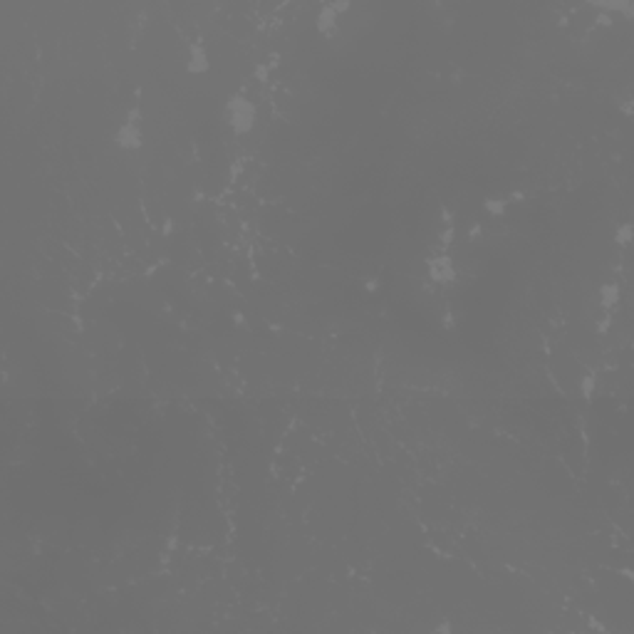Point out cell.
<instances>
[{
	"label": "cell",
	"mask_w": 634,
	"mask_h": 634,
	"mask_svg": "<svg viewBox=\"0 0 634 634\" xmlns=\"http://www.w3.org/2000/svg\"><path fill=\"white\" fill-rule=\"evenodd\" d=\"M171 228H174V223L166 218V221H164V230H161V233H164V236H171Z\"/></svg>",
	"instance_id": "obj_19"
},
{
	"label": "cell",
	"mask_w": 634,
	"mask_h": 634,
	"mask_svg": "<svg viewBox=\"0 0 634 634\" xmlns=\"http://www.w3.org/2000/svg\"><path fill=\"white\" fill-rule=\"evenodd\" d=\"M632 236H634L632 223H622V226L617 228V233H614V238H617L620 245H629V243H632Z\"/></svg>",
	"instance_id": "obj_10"
},
{
	"label": "cell",
	"mask_w": 634,
	"mask_h": 634,
	"mask_svg": "<svg viewBox=\"0 0 634 634\" xmlns=\"http://www.w3.org/2000/svg\"><path fill=\"white\" fill-rule=\"evenodd\" d=\"M186 70L191 74H206L211 70V60H208V52L201 43H194L188 47V60H186Z\"/></svg>",
	"instance_id": "obj_4"
},
{
	"label": "cell",
	"mask_w": 634,
	"mask_h": 634,
	"mask_svg": "<svg viewBox=\"0 0 634 634\" xmlns=\"http://www.w3.org/2000/svg\"><path fill=\"white\" fill-rule=\"evenodd\" d=\"M592 8L602 10L605 15L622 13L624 17H632V15H634V5L629 3V0H597V3H592Z\"/></svg>",
	"instance_id": "obj_6"
},
{
	"label": "cell",
	"mask_w": 634,
	"mask_h": 634,
	"mask_svg": "<svg viewBox=\"0 0 634 634\" xmlns=\"http://www.w3.org/2000/svg\"><path fill=\"white\" fill-rule=\"evenodd\" d=\"M429 278L434 282H453L456 280V268L449 255H438L429 260Z\"/></svg>",
	"instance_id": "obj_3"
},
{
	"label": "cell",
	"mask_w": 634,
	"mask_h": 634,
	"mask_svg": "<svg viewBox=\"0 0 634 634\" xmlns=\"http://www.w3.org/2000/svg\"><path fill=\"white\" fill-rule=\"evenodd\" d=\"M233 322H236V324H240V327L245 324V320H243V312H233Z\"/></svg>",
	"instance_id": "obj_18"
},
{
	"label": "cell",
	"mask_w": 634,
	"mask_h": 634,
	"mask_svg": "<svg viewBox=\"0 0 634 634\" xmlns=\"http://www.w3.org/2000/svg\"><path fill=\"white\" fill-rule=\"evenodd\" d=\"M525 201V194L523 191H513L510 196H508V203H523Z\"/></svg>",
	"instance_id": "obj_14"
},
{
	"label": "cell",
	"mask_w": 634,
	"mask_h": 634,
	"mask_svg": "<svg viewBox=\"0 0 634 634\" xmlns=\"http://www.w3.org/2000/svg\"><path fill=\"white\" fill-rule=\"evenodd\" d=\"M330 5L335 8V13H337V15H339V13H347V10L352 8V5H350L347 0H339V3H330Z\"/></svg>",
	"instance_id": "obj_13"
},
{
	"label": "cell",
	"mask_w": 634,
	"mask_h": 634,
	"mask_svg": "<svg viewBox=\"0 0 634 634\" xmlns=\"http://www.w3.org/2000/svg\"><path fill=\"white\" fill-rule=\"evenodd\" d=\"M617 302H620V285L617 282H605L600 287V305L605 310H612Z\"/></svg>",
	"instance_id": "obj_7"
},
{
	"label": "cell",
	"mask_w": 634,
	"mask_h": 634,
	"mask_svg": "<svg viewBox=\"0 0 634 634\" xmlns=\"http://www.w3.org/2000/svg\"><path fill=\"white\" fill-rule=\"evenodd\" d=\"M483 211L493 218H503L508 211V198L506 196H488L483 201Z\"/></svg>",
	"instance_id": "obj_8"
},
{
	"label": "cell",
	"mask_w": 634,
	"mask_h": 634,
	"mask_svg": "<svg viewBox=\"0 0 634 634\" xmlns=\"http://www.w3.org/2000/svg\"><path fill=\"white\" fill-rule=\"evenodd\" d=\"M594 387H597V377H594V374H585V377L580 379V392H582L585 399H592V396H594Z\"/></svg>",
	"instance_id": "obj_9"
},
{
	"label": "cell",
	"mask_w": 634,
	"mask_h": 634,
	"mask_svg": "<svg viewBox=\"0 0 634 634\" xmlns=\"http://www.w3.org/2000/svg\"><path fill=\"white\" fill-rule=\"evenodd\" d=\"M364 287H367V293H377V290H379V280H377V278H369V280L364 282Z\"/></svg>",
	"instance_id": "obj_15"
},
{
	"label": "cell",
	"mask_w": 634,
	"mask_h": 634,
	"mask_svg": "<svg viewBox=\"0 0 634 634\" xmlns=\"http://www.w3.org/2000/svg\"><path fill=\"white\" fill-rule=\"evenodd\" d=\"M451 629H453L451 624H449V622H444V624H438V627H436V629H434V632H436V634H449V632H451Z\"/></svg>",
	"instance_id": "obj_17"
},
{
	"label": "cell",
	"mask_w": 634,
	"mask_h": 634,
	"mask_svg": "<svg viewBox=\"0 0 634 634\" xmlns=\"http://www.w3.org/2000/svg\"><path fill=\"white\" fill-rule=\"evenodd\" d=\"M438 238H441V243H444V245H449V243H451V238H453V226H444V230L438 233Z\"/></svg>",
	"instance_id": "obj_12"
},
{
	"label": "cell",
	"mask_w": 634,
	"mask_h": 634,
	"mask_svg": "<svg viewBox=\"0 0 634 634\" xmlns=\"http://www.w3.org/2000/svg\"><path fill=\"white\" fill-rule=\"evenodd\" d=\"M270 67H273V65H258V67H255V77H258L260 82H265L268 74H270Z\"/></svg>",
	"instance_id": "obj_11"
},
{
	"label": "cell",
	"mask_w": 634,
	"mask_h": 634,
	"mask_svg": "<svg viewBox=\"0 0 634 634\" xmlns=\"http://www.w3.org/2000/svg\"><path fill=\"white\" fill-rule=\"evenodd\" d=\"M481 230H483V228H481V223H476V226H471V230H468V238H471V240H476V238H478V236H481Z\"/></svg>",
	"instance_id": "obj_16"
},
{
	"label": "cell",
	"mask_w": 634,
	"mask_h": 634,
	"mask_svg": "<svg viewBox=\"0 0 634 634\" xmlns=\"http://www.w3.org/2000/svg\"><path fill=\"white\" fill-rule=\"evenodd\" d=\"M337 20H339V15L335 13V8L327 3V5H322V8H320V13H317L315 28H317V32H320V35L330 37V35H335V30H337Z\"/></svg>",
	"instance_id": "obj_5"
},
{
	"label": "cell",
	"mask_w": 634,
	"mask_h": 634,
	"mask_svg": "<svg viewBox=\"0 0 634 634\" xmlns=\"http://www.w3.org/2000/svg\"><path fill=\"white\" fill-rule=\"evenodd\" d=\"M226 117L230 129L238 137H243V134L253 131L255 127V104L248 97H243V94H233L226 104Z\"/></svg>",
	"instance_id": "obj_1"
},
{
	"label": "cell",
	"mask_w": 634,
	"mask_h": 634,
	"mask_svg": "<svg viewBox=\"0 0 634 634\" xmlns=\"http://www.w3.org/2000/svg\"><path fill=\"white\" fill-rule=\"evenodd\" d=\"M114 144L124 151H137L144 144V129H141V114L139 109H131L127 119L117 127L114 131Z\"/></svg>",
	"instance_id": "obj_2"
}]
</instances>
